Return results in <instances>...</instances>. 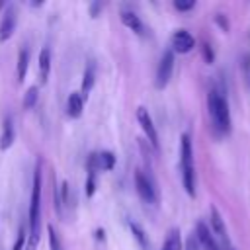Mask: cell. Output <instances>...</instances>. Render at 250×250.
Returning a JSON list of instances; mask_svg holds the SVG:
<instances>
[{"instance_id": "6da1fadb", "label": "cell", "mask_w": 250, "mask_h": 250, "mask_svg": "<svg viewBox=\"0 0 250 250\" xmlns=\"http://www.w3.org/2000/svg\"><path fill=\"white\" fill-rule=\"evenodd\" d=\"M29 234H27V248L35 250L39 244V229H41V164L37 162L33 174V188H31V201H29Z\"/></svg>"}, {"instance_id": "7a4b0ae2", "label": "cell", "mask_w": 250, "mask_h": 250, "mask_svg": "<svg viewBox=\"0 0 250 250\" xmlns=\"http://www.w3.org/2000/svg\"><path fill=\"white\" fill-rule=\"evenodd\" d=\"M207 107H209V117L213 123V129L221 135L230 131V111L227 105V100L223 98L221 92L211 90L207 94Z\"/></svg>"}, {"instance_id": "3957f363", "label": "cell", "mask_w": 250, "mask_h": 250, "mask_svg": "<svg viewBox=\"0 0 250 250\" xmlns=\"http://www.w3.org/2000/svg\"><path fill=\"white\" fill-rule=\"evenodd\" d=\"M180 172L182 182L188 195H195V166H193V152H191V139L188 133L182 135L180 141Z\"/></svg>"}, {"instance_id": "277c9868", "label": "cell", "mask_w": 250, "mask_h": 250, "mask_svg": "<svg viewBox=\"0 0 250 250\" xmlns=\"http://www.w3.org/2000/svg\"><path fill=\"white\" fill-rule=\"evenodd\" d=\"M135 188H137L139 197H141L145 203L154 205V203L158 201L156 184H154V180L150 178V174H145V170H137V172H135Z\"/></svg>"}, {"instance_id": "5b68a950", "label": "cell", "mask_w": 250, "mask_h": 250, "mask_svg": "<svg viewBox=\"0 0 250 250\" xmlns=\"http://www.w3.org/2000/svg\"><path fill=\"white\" fill-rule=\"evenodd\" d=\"M172 70H174V51L172 49H166L162 53L160 62H158V68H156V88L158 90L166 88V84L172 78Z\"/></svg>"}, {"instance_id": "8992f818", "label": "cell", "mask_w": 250, "mask_h": 250, "mask_svg": "<svg viewBox=\"0 0 250 250\" xmlns=\"http://www.w3.org/2000/svg\"><path fill=\"white\" fill-rule=\"evenodd\" d=\"M16 23H18V10L14 4H8L0 20V43H6L14 35Z\"/></svg>"}, {"instance_id": "52a82bcc", "label": "cell", "mask_w": 250, "mask_h": 250, "mask_svg": "<svg viewBox=\"0 0 250 250\" xmlns=\"http://www.w3.org/2000/svg\"><path fill=\"white\" fill-rule=\"evenodd\" d=\"M137 119H139V125L143 127V131H145V135H146V139H148V143L154 146V150L158 152V135H156V129H154V125H152V119H150V115H148V111L145 109V107H139L137 109Z\"/></svg>"}, {"instance_id": "ba28073f", "label": "cell", "mask_w": 250, "mask_h": 250, "mask_svg": "<svg viewBox=\"0 0 250 250\" xmlns=\"http://www.w3.org/2000/svg\"><path fill=\"white\" fill-rule=\"evenodd\" d=\"M170 43H172V51H176V53H189V51L195 47L193 35H191L189 31H186V29H178V31L172 35Z\"/></svg>"}, {"instance_id": "9c48e42d", "label": "cell", "mask_w": 250, "mask_h": 250, "mask_svg": "<svg viewBox=\"0 0 250 250\" xmlns=\"http://www.w3.org/2000/svg\"><path fill=\"white\" fill-rule=\"evenodd\" d=\"M195 236H197V240H199V246L203 248V250H219V246H217V240L213 238V234H211V230H209V227L205 225V223H197L195 225V232H193Z\"/></svg>"}, {"instance_id": "30bf717a", "label": "cell", "mask_w": 250, "mask_h": 250, "mask_svg": "<svg viewBox=\"0 0 250 250\" xmlns=\"http://www.w3.org/2000/svg\"><path fill=\"white\" fill-rule=\"evenodd\" d=\"M37 68H39V80H41V84H47L49 72H51V51H49V47H43L41 49Z\"/></svg>"}, {"instance_id": "8fae6325", "label": "cell", "mask_w": 250, "mask_h": 250, "mask_svg": "<svg viewBox=\"0 0 250 250\" xmlns=\"http://www.w3.org/2000/svg\"><path fill=\"white\" fill-rule=\"evenodd\" d=\"M82 109H84V98L80 96V92H72L66 100V113L68 117H80L82 115Z\"/></svg>"}, {"instance_id": "7c38bea8", "label": "cell", "mask_w": 250, "mask_h": 250, "mask_svg": "<svg viewBox=\"0 0 250 250\" xmlns=\"http://www.w3.org/2000/svg\"><path fill=\"white\" fill-rule=\"evenodd\" d=\"M14 137H16L14 121H12V117H6L4 125H2V135H0V150H8L14 143Z\"/></svg>"}, {"instance_id": "4fadbf2b", "label": "cell", "mask_w": 250, "mask_h": 250, "mask_svg": "<svg viewBox=\"0 0 250 250\" xmlns=\"http://www.w3.org/2000/svg\"><path fill=\"white\" fill-rule=\"evenodd\" d=\"M209 213H211V230H213L219 238L227 240V229H225V223H223V217H221L219 209H217L215 205H211Z\"/></svg>"}, {"instance_id": "5bb4252c", "label": "cell", "mask_w": 250, "mask_h": 250, "mask_svg": "<svg viewBox=\"0 0 250 250\" xmlns=\"http://www.w3.org/2000/svg\"><path fill=\"white\" fill-rule=\"evenodd\" d=\"M121 21H123L129 29H133L137 35H143V33H145V25H143L141 18H139L135 12H121Z\"/></svg>"}, {"instance_id": "9a60e30c", "label": "cell", "mask_w": 250, "mask_h": 250, "mask_svg": "<svg viewBox=\"0 0 250 250\" xmlns=\"http://www.w3.org/2000/svg\"><path fill=\"white\" fill-rule=\"evenodd\" d=\"M115 166V156L109 150L96 152V168L98 170H111Z\"/></svg>"}, {"instance_id": "2e32d148", "label": "cell", "mask_w": 250, "mask_h": 250, "mask_svg": "<svg viewBox=\"0 0 250 250\" xmlns=\"http://www.w3.org/2000/svg\"><path fill=\"white\" fill-rule=\"evenodd\" d=\"M27 64H29V49L23 47V49H20V55H18V80L20 82L27 74Z\"/></svg>"}, {"instance_id": "e0dca14e", "label": "cell", "mask_w": 250, "mask_h": 250, "mask_svg": "<svg viewBox=\"0 0 250 250\" xmlns=\"http://www.w3.org/2000/svg\"><path fill=\"white\" fill-rule=\"evenodd\" d=\"M162 250H182V236H180V230L178 229H172L168 232Z\"/></svg>"}, {"instance_id": "ac0fdd59", "label": "cell", "mask_w": 250, "mask_h": 250, "mask_svg": "<svg viewBox=\"0 0 250 250\" xmlns=\"http://www.w3.org/2000/svg\"><path fill=\"white\" fill-rule=\"evenodd\" d=\"M96 74H94V64H88V68L84 70V76H82V92H80V96L84 98V96H88L90 94V90L94 88V78Z\"/></svg>"}, {"instance_id": "d6986e66", "label": "cell", "mask_w": 250, "mask_h": 250, "mask_svg": "<svg viewBox=\"0 0 250 250\" xmlns=\"http://www.w3.org/2000/svg\"><path fill=\"white\" fill-rule=\"evenodd\" d=\"M131 232H133V236H135V240L139 242V246L143 248V250H148V238H146V232L143 230V227L141 225H137V223H131Z\"/></svg>"}, {"instance_id": "ffe728a7", "label": "cell", "mask_w": 250, "mask_h": 250, "mask_svg": "<svg viewBox=\"0 0 250 250\" xmlns=\"http://www.w3.org/2000/svg\"><path fill=\"white\" fill-rule=\"evenodd\" d=\"M37 98H39V88L37 86H29L27 88V92L23 94V107L25 109H33L35 107V104H37Z\"/></svg>"}, {"instance_id": "44dd1931", "label": "cell", "mask_w": 250, "mask_h": 250, "mask_svg": "<svg viewBox=\"0 0 250 250\" xmlns=\"http://www.w3.org/2000/svg\"><path fill=\"white\" fill-rule=\"evenodd\" d=\"M47 232H49V246H51V250H62V242H61L59 232L55 230L53 225L47 227Z\"/></svg>"}, {"instance_id": "7402d4cb", "label": "cell", "mask_w": 250, "mask_h": 250, "mask_svg": "<svg viewBox=\"0 0 250 250\" xmlns=\"http://www.w3.org/2000/svg\"><path fill=\"white\" fill-rule=\"evenodd\" d=\"M27 244V234H25V227L21 225L20 230H18V236H16V244L12 250H23V246Z\"/></svg>"}, {"instance_id": "603a6c76", "label": "cell", "mask_w": 250, "mask_h": 250, "mask_svg": "<svg viewBox=\"0 0 250 250\" xmlns=\"http://www.w3.org/2000/svg\"><path fill=\"white\" fill-rule=\"evenodd\" d=\"M195 6V0H174V8L180 12H188Z\"/></svg>"}, {"instance_id": "cb8c5ba5", "label": "cell", "mask_w": 250, "mask_h": 250, "mask_svg": "<svg viewBox=\"0 0 250 250\" xmlns=\"http://www.w3.org/2000/svg\"><path fill=\"white\" fill-rule=\"evenodd\" d=\"M201 246H199V240H197V236L195 234H191L189 238H188V242H186V250H199Z\"/></svg>"}, {"instance_id": "d4e9b609", "label": "cell", "mask_w": 250, "mask_h": 250, "mask_svg": "<svg viewBox=\"0 0 250 250\" xmlns=\"http://www.w3.org/2000/svg\"><path fill=\"white\" fill-rule=\"evenodd\" d=\"M61 203L68 205V182H62L61 186Z\"/></svg>"}, {"instance_id": "484cf974", "label": "cell", "mask_w": 250, "mask_h": 250, "mask_svg": "<svg viewBox=\"0 0 250 250\" xmlns=\"http://www.w3.org/2000/svg\"><path fill=\"white\" fill-rule=\"evenodd\" d=\"M203 59H205L207 62H213V59H215V55H213V49H211L207 43L203 45Z\"/></svg>"}, {"instance_id": "4316f807", "label": "cell", "mask_w": 250, "mask_h": 250, "mask_svg": "<svg viewBox=\"0 0 250 250\" xmlns=\"http://www.w3.org/2000/svg\"><path fill=\"white\" fill-rule=\"evenodd\" d=\"M102 8H104V4H102V2H98V0H96V2H92V6H90V14H92V18H96V16L100 14V10H102Z\"/></svg>"}, {"instance_id": "83f0119b", "label": "cell", "mask_w": 250, "mask_h": 250, "mask_svg": "<svg viewBox=\"0 0 250 250\" xmlns=\"http://www.w3.org/2000/svg\"><path fill=\"white\" fill-rule=\"evenodd\" d=\"M217 23L223 27V31H229V21H225V18H223V14H217Z\"/></svg>"}, {"instance_id": "f1b7e54d", "label": "cell", "mask_w": 250, "mask_h": 250, "mask_svg": "<svg viewBox=\"0 0 250 250\" xmlns=\"http://www.w3.org/2000/svg\"><path fill=\"white\" fill-rule=\"evenodd\" d=\"M96 238H98V240H104V230H102V229L96 230Z\"/></svg>"}, {"instance_id": "f546056e", "label": "cell", "mask_w": 250, "mask_h": 250, "mask_svg": "<svg viewBox=\"0 0 250 250\" xmlns=\"http://www.w3.org/2000/svg\"><path fill=\"white\" fill-rule=\"evenodd\" d=\"M2 8H4V2H2V0H0V10H2Z\"/></svg>"}, {"instance_id": "4dcf8cb0", "label": "cell", "mask_w": 250, "mask_h": 250, "mask_svg": "<svg viewBox=\"0 0 250 250\" xmlns=\"http://www.w3.org/2000/svg\"><path fill=\"white\" fill-rule=\"evenodd\" d=\"M229 250H232V248H229Z\"/></svg>"}]
</instances>
